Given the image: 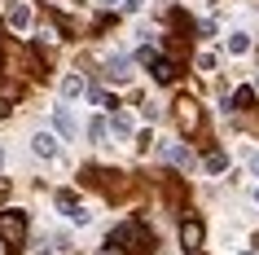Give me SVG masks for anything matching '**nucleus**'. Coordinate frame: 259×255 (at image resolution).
Masks as SVG:
<instances>
[{
  "mask_svg": "<svg viewBox=\"0 0 259 255\" xmlns=\"http://www.w3.org/2000/svg\"><path fill=\"white\" fill-rule=\"evenodd\" d=\"M158 154H163L167 163H176V167H189V163H193V154H189V150H185V145H163V150H158Z\"/></svg>",
  "mask_w": 259,
  "mask_h": 255,
  "instance_id": "nucleus-9",
  "label": "nucleus"
},
{
  "mask_svg": "<svg viewBox=\"0 0 259 255\" xmlns=\"http://www.w3.org/2000/svg\"><path fill=\"white\" fill-rule=\"evenodd\" d=\"M123 5V14H141V5H145V0H119Z\"/></svg>",
  "mask_w": 259,
  "mask_h": 255,
  "instance_id": "nucleus-19",
  "label": "nucleus"
},
{
  "mask_svg": "<svg viewBox=\"0 0 259 255\" xmlns=\"http://www.w3.org/2000/svg\"><path fill=\"white\" fill-rule=\"evenodd\" d=\"M31 150H35L40 159H57V154H62V145H57V132H35V136H31Z\"/></svg>",
  "mask_w": 259,
  "mask_h": 255,
  "instance_id": "nucleus-5",
  "label": "nucleus"
},
{
  "mask_svg": "<svg viewBox=\"0 0 259 255\" xmlns=\"http://www.w3.org/2000/svg\"><path fill=\"white\" fill-rule=\"evenodd\" d=\"M127 251V255H150L154 251V233L145 225H137V220H127V225L123 229H114V233H110V251Z\"/></svg>",
  "mask_w": 259,
  "mask_h": 255,
  "instance_id": "nucleus-1",
  "label": "nucleus"
},
{
  "mask_svg": "<svg viewBox=\"0 0 259 255\" xmlns=\"http://www.w3.org/2000/svg\"><path fill=\"white\" fill-rule=\"evenodd\" d=\"M132 70H137V57H127V53H110L106 62H101V75H106L110 84H127Z\"/></svg>",
  "mask_w": 259,
  "mask_h": 255,
  "instance_id": "nucleus-3",
  "label": "nucleus"
},
{
  "mask_svg": "<svg viewBox=\"0 0 259 255\" xmlns=\"http://www.w3.org/2000/svg\"><path fill=\"white\" fill-rule=\"evenodd\" d=\"M88 97H93V106H101V110H114V97H110L106 88H88Z\"/></svg>",
  "mask_w": 259,
  "mask_h": 255,
  "instance_id": "nucleus-17",
  "label": "nucleus"
},
{
  "mask_svg": "<svg viewBox=\"0 0 259 255\" xmlns=\"http://www.w3.org/2000/svg\"><path fill=\"white\" fill-rule=\"evenodd\" d=\"M180 128H185V132L198 128V101H180Z\"/></svg>",
  "mask_w": 259,
  "mask_h": 255,
  "instance_id": "nucleus-10",
  "label": "nucleus"
},
{
  "mask_svg": "<svg viewBox=\"0 0 259 255\" xmlns=\"http://www.w3.org/2000/svg\"><path fill=\"white\" fill-rule=\"evenodd\" d=\"M202 167H206V176H220V172H224V167H229V154H224V150H211V154H206V163H202Z\"/></svg>",
  "mask_w": 259,
  "mask_h": 255,
  "instance_id": "nucleus-11",
  "label": "nucleus"
},
{
  "mask_svg": "<svg viewBox=\"0 0 259 255\" xmlns=\"http://www.w3.org/2000/svg\"><path fill=\"white\" fill-rule=\"evenodd\" d=\"M0 242H5L9 251H18V246L27 242V211H18V207L0 211Z\"/></svg>",
  "mask_w": 259,
  "mask_h": 255,
  "instance_id": "nucleus-2",
  "label": "nucleus"
},
{
  "mask_svg": "<svg viewBox=\"0 0 259 255\" xmlns=\"http://www.w3.org/2000/svg\"><path fill=\"white\" fill-rule=\"evenodd\" d=\"M250 167H255V172H259V154H255V159H250Z\"/></svg>",
  "mask_w": 259,
  "mask_h": 255,
  "instance_id": "nucleus-21",
  "label": "nucleus"
},
{
  "mask_svg": "<svg viewBox=\"0 0 259 255\" xmlns=\"http://www.w3.org/2000/svg\"><path fill=\"white\" fill-rule=\"evenodd\" d=\"M110 132L127 141V136H132V115H114V119H110Z\"/></svg>",
  "mask_w": 259,
  "mask_h": 255,
  "instance_id": "nucleus-14",
  "label": "nucleus"
},
{
  "mask_svg": "<svg viewBox=\"0 0 259 255\" xmlns=\"http://www.w3.org/2000/svg\"><path fill=\"white\" fill-rule=\"evenodd\" d=\"M31 18H35V14H31L27 0H14V5H9V27H14V31H31Z\"/></svg>",
  "mask_w": 259,
  "mask_h": 255,
  "instance_id": "nucleus-6",
  "label": "nucleus"
},
{
  "mask_svg": "<svg viewBox=\"0 0 259 255\" xmlns=\"http://www.w3.org/2000/svg\"><path fill=\"white\" fill-rule=\"evenodd\" d=\"M97 5H106V9H110V5H119V0H97Z\"/></svg>",
  "mask_w": 259,
  "mask_h": 255,
  "instance_id": "nucleus-20",
  "label": "nucleus"
},
{
  "mask_svg": "<svg viewBox=\"0 0 259 255\" xmlns=\"http://www.w3.org/2000/svg\"><path fill=\"white\" fill-rule=\"evenodd\" d=\"M57 93H62V101H75V97H83V93H88V84H83V75L66 70V75H62V84H57Z\"/></svg>",
  "mask_w": 259,
  "mask_h": 255,
  "instance_id": "nucleus-4",
  "label": "nucleus"
},
{
  "mask_svg": "<svg viewBox=\"0 0 259 255\" xmlns=\"http://www.w3.org/2000/svg\"><path fill=\"white\" fill-rule=\"evenodd\" d=\"M0 163H5V150H0Z\"/></svg>",
  "mask_w": 259,
  "mask_h": 255,
  "instance_id": "nucleus-22",
  "label": "nucleus"
},
{
  "mask_svg": "<svg viewBox=\"0 0 259 255\" xmlns=\"http://www.w3.org/2000/svg\"><path fill=\"white\" fill-rule=\"evenodd\" d=\"M53 128H57V136H66V141L79 132V123H75V115H70L66 106H57V110H53Z\"/></svg>",
  "mask_w": 259,
  "mask_h": 255,
  "instance_id": "nucleus-7",
  "label": "nucleus"
},
{
  "mask_svg": "<svg viewBox=\"0 0 259 255\" xmlns=\"http://www.w3.org/2000/svg\"><path fill=\"white\" fill-rule=\"evenodd\" d=\"M255 202H259V189H255Z\"/></svg>",
  "mask_w": 259,
  "mask_h": 255,
  "instance_id": "nucleus-23",
  "label": "nucleus"
},
{
  "mask_svg": "<svg viewBox=\"0 0 259 255\" xmlns=\"http://www.w3.org/2000/svg\"><path fill=\"white\" fill-rule=\"evenodd\" d=\"M193 66H198V70H202V75H206V70H215V66H220V57L211 53V49H202V53L193 57Z\"/></svg>",
  "mask_w": 259,
  "mask_h": 255,
  "instance_id": "nucleus-16",
  "label": "nucleus"
},
{
  "mask_svg": "<svg viewBox=\"0 0 259 255\" xmlns=\"http://www.w3.org/2000/svg\"><path fill=\"white\" fill-rule=\"evenodd\" d=\"M250 101H255V88H237V93H233V101H229V110H246Z\"/></svg>",
  "mask_w": 259,
  "mask_h": 255,
  "instance_id": "nucleus-15",
  "label": "nucleus"
},
{
  "mask_svg": "<svg viewBox=\"0 0 259 255\" xmlns=\"http://www.w3.org/2000/svg\"><path fill=\"white\" fill-rule=\"evenodd\" d=\"M88 136H93V141H106V136H110V123L101 119V115H97V119L88 123Z\"/></svg>",
  "mask_w": 259,
  "mask_h": 255,
  "instance_id": "nucleus-18",
  "label": "nucleus"
},
{
  "mask_svg": "<svg viewBox=\"0 0 259 255\" xmlns=\"http://www.w3.org/2000/svg\"><path fill=\"white\" fill-rule=\"evenodd\" d=\"M180 242H185L189 251H198V246H202V225H198V220H185V229H180Z\"/></svg>",
  "mask_w": 259,
  "mask_h": 255,
  "instance_id": "nucleus-8",
  "label": "nucleus"
},
{
  "mask_svg": "<svg viewBox=\"0 0 259 255\" xmlns=\"http://www.w3.org/2000/svg\"><path fill=\"white\" fill-rule=\"evenodd\" d=\"M150 66H154V80H158V84H171V80H176V66H171V62H163V57H154Z\"/></svg>",
  "mask_w": 259,
  "mask_h": 255,
  "instance_id": "nucleus-12",
  "label": "nucleus"
},
{
  "mask_svg": "<svg viewBox=\"0 0 259 255\" xmlns=\"http://www.w3.org/2000/svg\"><path fill=\"white\" fill-rule=\"evenodd\" d=\"M242 255H255V251H242Z\"/></svg>",
  "mask_w": 259,
  "mask_h": 255,
  "instance_id": "nucleus-24",
  "label": "nucleus"
},
{
  "mask_svg": "<svg viewBox=\"0 0 259 255\" xmlns=\"http://www.w3.org/2000/svg\"><path fill=\"white\" fill-rule=\"evenodd\" d=\"M229 53H233V57L250 53V35H246V31H233V35H229Z\"/></svg>",
  "mask_w": 259,
  "mask_h": 255,
  "instance_id": "nucleus-13",
  "label": "nucleus"
}]
</instances>
